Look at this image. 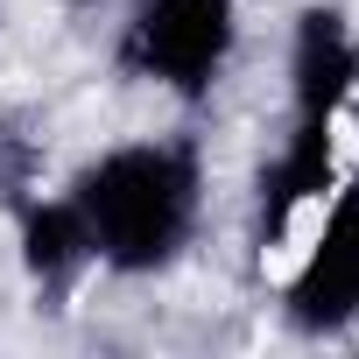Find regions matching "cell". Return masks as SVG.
Here are the masks:
<instances>
[{
  "instance_id": "6da1fadb",
  "label": "cell",
  "mask_w": 359,
  "mask_h": 359,
  "mask_svg": "<svg viewBox=\"0 0 359 359\" xmlns=\"http://www.w3.org/2000/svg\"><path fill=\"white\" fill-rule=\"evenodd\" d=\"M64 198L92 233V268L155 282L191 254L205 219V148L198 134H134L71 169Z\"/></svg>"
},
{
  "instance_id": "7a4b0ae2",
  "label": "cell",
  "mask_w": 359,
  "mask_h": 359,
  "mask_svg": "<svg viewBox=\"0 0 359 359\" xmlns=\"http://www.w3.org/2000/svg\"><path fill=\"white\" fill-rule=\"evenodd\" d=\"M240 57V0H134L113 43L127 85H155L184 106H205Z\"/></svg>"
},
{
  "instance_id": "3957f363",
  "label": "cell",
  "mask_w": 359,
  "mask_h": 359,
  "mask_svg": "<svg viewBox=\"0 0 359 359\" xmlns=\"http://www.w3.org/2000/svg\"><path fill=\"white\" fill-rule=\"evenodd\" d=\"M282 324L296 338H352L359 331V176L331 184L324 226L282 289Z\"/></svg>"
},
{
  "instance_id": "277c9868",
  "label": "cell",
  "mask_w": 359,
  "mask_h": 359,
  "mask_svg": "<svg viewBox=\"0 0 359 359\" xmlns=\"http://www.w3.org/2000/svg\"><path fill=\"white\" fill-rule=\"evenodd\" d=\"M289 113L282 120H324L338 127L345 106L359 99V29L331 0H303L289 15V64H282Z\"/></svg>"
},
{
  "instance_id": "5b68a950",
  "label": "cell",
  "mask_w": 359,
  "mask_h": 359,
  "mask_svg": "<svg viewBox=\"0 0 359 359\" xmlns=\"http://www.w3.org/2000/svg\"><path fill=\"white\" fill-rule=\"evenodd\" d=\"M331 184H338V127L282 120V141H275V155L254 176V247H282L289 226L310 205L331 198Z\"/></svg>"
},
{
  "instance_id": "8992f818",
  "label": "cell",
  "mask_w": 359,
  "mask_h": 359,
  "mask_svg": "<svg viewBox=\"0 0 359 359\" xmlns=\"http://www.w3.org/2000/svg\"><path fill=\"white\" fill-rule=\"evenodd\" d=\"M15 254L36 296L64 310V296L92 275V233L71 198H15Z\"/></svg>"
},
{
  "instance_id": "52a82bcc",
  "label": "cell",
  "mask_w": 359,
  "mask_h": 359,
  "mask_svg": "<svg viewBox=\"0 0 359 359\" xmlns=\"http://www.w3.org/2000/svg\"><path fill=\"white\" fill-rule=\"evenodd\" d=\"M78 8H134V0H78Z\"/></svg>"
},
{
  "instance_id": "ba28073f",
  "label": "cell",
  "mask_w": 359,
  "mask_h": 359,
  "mask_svg": "<svg viewBox=\"0 0 359 359\" xmlns=\"http://www.w3.org/2000/svg\"><path fill=\"white\" fill-rule=\"evenodd\" d=\"M0 22H8V0H0Z\"/></svg>"
}]
</instances>
